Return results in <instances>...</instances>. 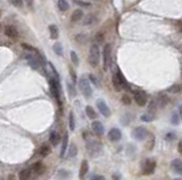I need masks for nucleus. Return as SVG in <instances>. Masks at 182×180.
Returning <instances> with one entry per match:
<instances>
[{
  "label": "nucleus",
  "mask_w": 182,
  "mask_h": 180,
  "mask_svg": "<svg viewBox=\"0 0 182 180\" xmlns=\"http://www.w3.org/2000/svg\"><path fill=\"white\" fill-rule=\"evenodd\" d=\"M89 64L92 67H97L99 65L100 61V50L97 43H92L90 47V51H89Z\"/></svg>",
  "instance_id": "f257e3e1"
},
{
  "label": "nucleus",
  "mask_w": 182,
  "mask_h": 180,
  "mask_svg": "<svg viewBox=\"0 0 182 180\" xmlns=\"http://www.w3.org/2000/svg\"><path fill=\"white\" fill-rule=\"evenodd\" d=\"M101 144L100 142L96 141V139H90V141L87 142V150L88 152L90 153V155L92 156H97L101 152Z\"/></svg>",
  "instance_id": "f03ea898"
},
{
  "label": "nucleus",
  "mask_w": 182,
  "mask_h": 180,
  "mask_svg": "<svg viewBox=\"0 0 182 180\" xmlns=\"http://www.w3.org/2000/svg\"><path fill=\"white\" fill-rule=\"evenodd\" d=\"M103 62H104V69L108 70L110 62H112V48L110 44H105L104 49H103Z\"/></svg>",
  "instance_id": "7ed1b4c3"
},
{
  "label": "nucleus",
  "mask_w": 182,
  "mask_h": 180,
  "mask_svg": "<svg viewBox=\"0 0 182 180\" xmlns=\"http://www.w3.org/2000/svg\"><path fill=\"white\" fill-rule=\"evenodd\" d=\"M79 86H80V90H81V92H82V94L84 95L87 99L91 98V95H92V90H91L90 83H89V81H88L87 78H84V77L81 78L80 82H79Z\"/></svg>",
  "instance_id": "20e7f679"
},
{
  "label": "nucleus",
  "mask_w": 182,
  "mask_h": 180,
  "mask_svg": "<svg viewBox=\"0 0 182 180\" xmlns=\"http://www.w3.org/2000/svg\"><path fill=\"white\" fill-rule=\"evenodd\" d=\"M132 137L135 138V141L138 142H142L145 141L146 138H147V135H148V132L147 129L142 127V126H139V127H135L133 130H132Z\"/></svg>",
  "instance_id": "39448f33"
},
{
  "label": "nucleus",
  "mask_w": 182,
  "mask_h": 180,
  "mask_svg": "<svg viewBox=\"0 0 182 180\" xmlns=\"http://www.w3.org/2000/svg\"><path fill=\"white\" fill-rule=\"evenodd\" d=\"M155 169H156V162L154 160L147 159L142 163V173L145 176L152 175L154 171H155Z\"/></svg>",
  "instance_id": "423d86ee"
},
{
  "label": "nucleus",
  "mask_w": 182,
  "mask_h": 180,
  "mask_svg": "<svg viewBox=\"0 0 182 180\" xmlns=\"http://www.w3.org/2000/svg\"><path fill=\"white\" fill-rule=\"evenodd\" d=\"M49 84H50V91H51L52 95L59 101L61 100V86H59L58 81L54 79V78H50Z\"/></svg>",
  "instance_id": "0eeeda50"
},
{
  "label": "nucleus",
  "mask_w": 182,
  "mask_h": 180,
  "mask_svg": "<svg viewBox=\"0 0 182 180\" xmlns=\"http://www.w3.org/2000/svg\"><path fill=\"white\" fill-rule=\"evenodd\" d=\"M135 101L138 105L145 107L147 104V95L142 91H135Z\"/></svg>",
  "instance_id": "6e6552de"
},
{
  "label": "nucleus",
  "mask_w": 182,
  "mask_h": 180,
  "mask_svg": "<svg viewBox=\"0 0 182 180\" xmlns=\"http://www.w3.org/2000/svg\"><path fill=\"white\" fill-rule=\"evenodd\" d=\"M97 107H98V110L100 111V113H101L104 117L110 116V110H109L108 105L106 104L105 101H103V100H98V101H97Z\"/></svg>",
  "instance_id": "1a4fd4ad"
},
{
  "label": "nucleus",
  "mask_w": 182,
  "mask_h": 180,
  "mask_svg": "<svg viewBox=\"0 0 182 180\" xmlns=\"http://www.w3.org/2000/svg\"><path fill=\"white\" fill-rule=\"evenodd\" d=\"M121 137H122V133H121V130L120 129H117V128H112L108 132V138H109V141H112V142H117V141H120L121 139Z\"/></svg>",
  "instance_id": "9d476101"
},
{
  "label": "nucleus",
  "mask_w": 182,
  "mask_h": 180,
  "mask_svg": "<svg viewBox=\"0 0 182 180\" xmlns=\"http://www.w3.org/2000/svg\"><path fill=\"white\" fill-rule=\"evenodd\" d=\"M91 127H92V130L95 132V134L97 136H101L105 133L104 125L101 124L100 121H93L92 125H91Z\"/></svg>",
  "instance_id": "9b49d317"
},
{
  "label": "nucleus",
  "mask_w": 182,
  "mask_h": 180,
  "mask_svg": "<svg viewBox=\"0 0 182 180\" xmlns=\"http://www.w3.org/2000/svg\"><path fill=\"white\" fill-rule=\"evenodd\" d=\"M5 34L7 35L8 38H10V39H17L18 32L15 26L9 25V26H6V28H5Z\"/></svg>",
  "instance_id": "f8f14e48"
},
{
  "label": "nucleus",
  "mask_w": 182,
  "mask_h": 180,
  "mask_svg": "<svg viewBox=\"0 0 182 180\" xmlns=\"http://www.w3.org/2000/svg\"><path fill=\"white\" fill-rule=\"evenodd\" d=\"M171 168L175 173L178 175H181L182 173V162L180 159H174L172 162H171Z\"/></svg>",
  "instance_id": "ddd939ff"
},
{
  "label": "nucleus",
  "mask_w": 182,
  "mask_h": 180,
  "mask_svg": "<svg viewBox=\"0 0 182 180\" xmlns=\"http://www.w3.org/2000/svg\"><path fill=\"white\" fill-rule=\"evenodd\" d=\"M88 171H89V162L87 160H83L82 163H81V167H80V172H79L80 179H83L88 173Z\"/></svg>",
  "instance_id": "4468645a"
},
{
  "label": "nucleus",
  "mask_w": 182,
  "mask_h": 180,
  "mask_svg": "<svg viewBox=\"0 0 182 180\" xmlns=\"http://www.w3.org/2000/svg\"><path fill=\"white\" fill-rule=\"evenodd\" d=\"M25 58L27 59V61H29V65H30L31 67L33 69H38L40 67V62L39 60L37 59L35 57H33L32 55H30V53H27L25 56Z\"/></svg>",
  "instance_id": "2eb2a0df"
},
{
  "label": "nucleus",
  "mask_w": 182,
  "mask_h": 180,
  "mask_svg": "<svg viewBox=\"0 0 182 180\" xmlns=\"http://www.w3.org/2000/svg\"><path fill=\"white\" fill-rule=\"evenodd\" d=\"M61 135L59 133H57V132H51L50 134V136H49V142H50V144L52 146H57L59 144V142H61Z\"/></svg>",
  "instance_id": "dca6fc26"
},
{
  "label": "nucleus",
  "mask_w": 182,
  "mask_h": 180,
  "mask_svg": "<svg viewBox=\"0 0 182 180\" xmlns=\"http://www.w3.org/2000/svg\"><path fill=\"white\" fill-rule=\"evenodd\" d=\"M44 164L42 162H35L33 163V165H32V171L37 173V175H42L44 172Z\"/></svg>",
  "instance_id": "f3484780"
},
{
  "label": "nucleus",
  "mask_w": 182,
  "mask_h": 180,
  "mask_svg": "<svg viewBox=\"0 0 182 180\" xmlns=\"http://www.w3.org/2000/svg\"><path fill=\"white\" fill-rule=\"evenodd\" d=\"M50 152H51V146L49 145V144H47V143L42 144L41 147H40V150H39L40 155H41V156H44V158L50 154Z\"/></svg>",
  "instance_id": "a211bd4d"
},
{
  "label": "nucleus",
  "mask_w": 182,
  "mask_h": 180,
  "mask_svg": "<svg viewBox=\"0 0 182 180\" xmlns=\"http://www.w3.org/2000/svg\"><path fill=\"white\" fill-rule=\"evenodd\" d=\"M83 18V12L81 10V9H75L73 12V14H72V17H71V19H72V22H74V23H76V22L81 21Z\"/></svg>",
  "instance_id": "6ab92c4d"
},
{
  "label": "nucleus",
  "mask_w": 182,
  "mask_h": 180,
  "mask_svg": "<svg viewBox=\"0 0 182 180\" xmlns=\"http://www.w3.org/2000/svg\"><path fill=\"white\" fill-rule=\"evenodd\" d=\"M68 147V134L65 133L64 135V138H63V145H61V156L63 158L65 155V152Z\"/></svg>",
  "instance_id": "aec40b11"
},
{
  "label": "nucleus",
  "mask_w": 182,
  "mask_h": 180,
  "mask_svg": "<svg viewBox=\"0 0 182 180\" xmlns=\"http://www.w3.org/2000/svg\"><path fill=\"white\" fill-rule=\"evenodd\" d=\"M49 32H50V36H51V39L56 40L57 38L59 36V30H58V27H57L55 24L49 25Z\"/></svg>",
  "instance_id": "412c9836"
},
{
  "label": "nucleus",
  "mask_w": 182,
  "mask_h": 180,
  "mask_svg": "<svg viewBox=\"0 0 182 180\" xmlns=\"http://www.w3.org/2000/svg\"><path fill=\"white\" fill-rule=\"evenodd\" d=\"M117 78H118V81H120V84H121L122 88H125V90H128V88H130V86H129V84L126 83V79L124 78V76L122 75V73L120 72V70H117Z\"/></svg>",
  "instance_id": "4be33fe9"
},
{
  "label": "nucleus",
  "mask_w": 182,
  "mask_h": 180,
  "mask_svg": "<svg viewBox=\"0 0 182 180\" xmlns=\"http://www.w3.org/2000/svg\"><path fill=\"white\" fill-rule=\"evenodd\" d=\"M31 171L29 169H23L18 175V180H30Z\"/></svg>",
  "instance_id": "5701e85b"
},
{
  "label": "nucleus",
  "mask_w": 182,
  "mask_h": 180,
  "mask_svg": "<svg viewBox=\"0 0 182 180\" xmlns=\"http://www.w3.org/2000/svg\"><path fill=\"white\" fill-rule=\"evenodd\" d=\"M158 103H159L160 108H164L165 105L169 103V98L165 94H163V93H160V94L158 95Z\"/></svg>",
  "instance_id": "b1692460"
},
{
  "label": "nucleus",
  "mask_w": 182,
  "mask_h": 180,
  "mask_svg": "<svg viewBox=\"0 0 182 180\" xmlns=\"http://www.w3.org/2000/svg\"><path fill=\"white\" fill-rule=\"evenodd\" d=\"M86 113H87L88 118H90V119H96V118H97V113H96V111L93 110V108L90 107V105H87V107H86Z\"/></svg>",
  "instance_id": "393cba45"
},
{
  "label": "nucleus",
  "mask_w": 182,
  "mask_h": 180,
  "mask_svg": "<svg viewBox=\"0 0 182 180\" xmlns=\"http://www.w3.org/2000/svg\"><path fill=\"white\" fill-rule=\"evenodd\" d=\"M58 8L61 12H66L69 8V4L67 2V0H58Z\"/></svg>",
  "instance_id": "a878e982"
},
{
  "label": "nucleus",
  "mask_w": 182,
  "mask_h": 180,
  "mask_svg": "<svg viewBox=\"0 0 182 180\" xmlns=\"http://www.w3.org/2000/svg\"><path fill=\"white\" fill-rule=\"evenodd\" d=\"M112 82H113V86L114 88L117 91V92H120L122 90V86L120 84V81H118V78H117V75L116 74H114L113 77H112Z\"/></svg>",
  "instance_id": "bb28decb"
},
{
  "label": "nucleus",
  "mask_w": 182,
  "mask_h": 180,
  "mask_svg": "<svg viewBox=\"0 0 182 180\" xmlns=\"http://www.w3.org/2000/svg\"><path fill=\"white\" fill-rule=\"evenodd\" d=\"M69 129L71 130H74L75 129V118H74V113L73 112H69Z\"/></svg>",
  "instance_id": "cd10ccee"
},
{
  "label": "nucleus",
  "mask_w": 182,
  "mask_h": 180,
  "mask_svg": "<svg viewBox=\"0 0 182 180\" xmlns=\"http://www.w3.org/2000/svg\"><path fill=\"white\" fill-rule=\"evenodd\" d=\"M95 22H96L95 16L89 15V16H87V17H84V19H83V24H84V25H90V24L95 23Z\"/></svg>",
  "instance_id": "c85d7f7f"
},
{
  "label": "nucleus",
  "mask_w": 182,
  "mask_h": 180,
  "mask_svg": "<svg viewBox=\"0 0 182 180\" xmlns=\"http://www.w3.org/2000/svg\"><path fill=\"white\" fill-rule=\"evenodd\" d=\"M78 154V148H76V146L72 144L71 147H69V151H68V158H73V156H76Z\"/></svg>",
  "instance_id": "c756f323"
},
{
  "label": "nucleus",
  "mask_w": 182,
  "mask_h": 180,
  "mask_svg": "<svg viewBox=\"0 0 182 180\" xmlns=\"http://www.w3.org/2000/svg\"><path fill=\"white\" fill-rule=\"evenodd\" d=\"M154 117L155 116H152V115H150V113H145V115L141 116V120L145 121V122H150V121H152Z\"/></svg>",
  "instance_id": "7c9ffc66"
},
{
  "label": "nucleus",
  "mask_w": 182,
  "mask_h": 180,
  "mask_svg": "<svg viewBox=\"0 0 182 180\" xmlns=\"http://www.w3.org/2000/svg\"><path fill=\"white\" fill-rule=\"evenodd\" d=\"M54 51L56 52L58 56H61V55H63V48H61V43H56V44L54 45Z\"/></svg>",
  "instance_id": "2f4dec72"
},
{
  "label": "nucleus",
  "mask_w": 182,
  "mask_h": 180,
  "mask_svg": "<svg viewBox=\"0 0 182 180\" xmlns=\"http://www.w3.org/2000/svg\"><path fill=\"white\" fill-rule=\"evenodd\" d=\"M104 40H105V35L103 32H98V33L96 34V41H97L98 43L104 42Z\"/></svg>",
  "instance_id": "473e14b6"
},
{
  "label": "nucleus",
  "mask_w": 182,
  "mask_h": 180,
  "mask_svg": "<svg viewBox=\"0 0 182 180\" xmlns=\"http://www.w3.org/2000/svg\"><path fill=\"white\" fill-rule=\"evenodd\" d=\"M71 60L74 65H79V57L74 51H71Z\"/></svg>",
  "instance_id": "72a5a7b5"
},
{
  "label": "nucleus",
  "mask_w": 182,
  "mask_h": 180,
  "mask_svg": "<svg viewBox=\"0 0 182 180\" xmlns=\"http://www.w3.org/2000/svg\"><path fill=\"white\" fill-rule=\"evenodd\" d=\"M171 122L173 125H178L180 122V117H179L178 113H173L172 115V120H171Z\"/></svg>",
  "instance_id": "f704fd0d"
},
{
  "label": "nucleus",
  "mask_w": 182,
  "mask_h": 180,
  "mask_svg": "<svg viewBox=\"0 0 182 180\" xmlns=\"http://www.w3.org/2000/svg\"><path fill=\"white\" fill-rule=\"evenodd\" d=\"M22 48L24 49V50H26V51H31V52H37V50H35L33 47H31V45H29V44H26V43H22Z\"/></svg>",
  "instance_id": "c9c22d12"
},
{
  "label": "nucleus",
  "mask_w": 182,
  "mask_h": 180,
  "mask_svg": "<svg viewBox=\"0 0 182 180\" xmlns=\"http://www.w3.org/2000/svg\"><path fill=\"white\" fill-rule=\"evenodd\" d=\"M170 92H172V93H179L180 91H181V87H180V85H178V84H175V85H173L172 87H170Z\"/></svg>",
  "instance_id": "e433bc0d"
},
{
  "label": "nucleus",
  "mask_w": 182,
  "mask_h": 180,
  "mask_svg": "<svg viewBox=\"0 0 182 180\" xmlns=\"http://www.w3.org/2000/svg\"><path fill=\"white\" fill-rule=\"evenodd\" d=\"M9 1H10L15 7H18V8H21L23 6V0H9Z\"/></svg>",
  "instance_id": "4c0bfd02"
},
{
  "label": "nucleus",
  "mask_w": 182,
  "mask_h": 180,
  "mask_svg": "<svg viewBox=\"0 0 182 180\" xmlns=\"http://www.w3.org/2000/svg\"><path fill=\"white\" fill-rule=\"evenodd\" d=\"M122 101H123V103L125 104V105H129V104H131V99L129 95H123L122 96Z\"/></svg>",
  "instance_id": "58836bf2"
},
{
  "label": "nucleus",
  "mask_w": 182,
  "mask_h": 180,
  "mask_svg": "<svg viewBox=\"0 0 182 180\" xmlns=\"http://www.w3.org/2000/svg\"><path fill=\"white\" fill-rule=\"evenodd\" d=\"M89 78H90V81L92 82V83H93V84H95L97 87H99V82H98V79H97V77H96L95 75H92V74H91V75H89Z\"/></svg>",
  "instance_id": "ea45409f"
},
{
  "label": "nucleus",
  "mask_w": 182,
  "mask_h": 180,
  "mask_svg": "<svg viewBox=\"0 0 182 180\" xmlns=\"http://www.w3.org/2000/svg\"><path fill=\"white\" fill-rule=\"evenodd\" d=\"M89 180H106L104 176H100V175H93V176L90 177Z\"/></svg>",
  "instance_id": "a19ab883"
},
{
  "label": "nucleus",
  "mask_w": 182,
  "mask_h": 180,
  "mask_svg": "<svg viewBox=\"0 0 182 180\" xmlns=\"http://www.w3.org/2000/svg\"><path fill=\"white\" fill-rule=\"evenodd\" d=\"M165 139L166 141H172V139H175V134L174 133H167L165 135Z\"/></svg>",
  "instance_id": "79ce46f5"
},
{
  "label": "nucleus",
  "mask_w": 182,
  "mask_h": 180,
  "mask_svg": "<svg viewBox=\"0 0 182 180\" xmlns=\"http://www.w3.org/2000/svg\"><path fill=\"white\" fill-rule=\"evenodd\" d=\"M75 4H78L79 6H82V7H90L91 5L89 2H86V1H75Z\"/></svg>",
  "instance_id": "37998d69"
},
{
  "label": "nucleus",
  "mask_w": 182,
  "mask_h": 180,
  "mask_svg": "<svg viewBox=\"0 0 182 180\" xmlns=\"http://www.w3.org/2000/svg\"><path fill=\"white\" fill-rule=\"evenodd\" d=\"M69 72H71V77H72V81H73V83L75 84V83H76V75H75V73H73L72 68H69Z\"/></svg>",
  "instance_id": "c03bdc74"
},
{
  "label": "nucleus",
  "mask_w": 182,
  "mask_h": 180,
  "mask_svg": "<svg viewBox=\"0 0 182 180\" xmlns=\"http://www.w3.org/2000/svg\"><path fill=\"white\" fill-rule=\"evenodd\" d=\"M7 180H17V178H16V176L14 173H10L8 176V178H7Z\"/></svg>",
  "instance_id": "a18cd8bd"
},
{
  "label": "nucleus",
  "mask_w": 182,
  "mask_h": 180,
  "mask_svg": "<svg viewBox=\"0 0 182 180\" xmlns=\"http://www.w3.org/2000/svg\"><path fill=\"white\" fill-rule=\"evenodd\" d=\"M112 180H121V178H120V176L118 175H113V177H112Z\"/></svg>",
  "instance_id": "49530a36"
},
{
  "label": "nucleus",
  "mask_w": 182,
  "mask_h": 180,
  "mask_svg": "<svg viewBox=\"0 0 182 180\" xmlns=\"http://www.w3.org/2000/svg\"><path fill=\"white\" fill-rule=\"evenodd\" d=\"M179 147H178V150H179V152H180V153H181L182 152V150H181V143H179Z\"/></svg>",
  "instance_id": "de8ad7c7"
},
{
  "label": "nucleus",
  "mask_w": 182,
  "mask_h": 180,
  "mask_svg": "<svg viewBox=\"0 0 182 180\" xmlns=\"http://www.w3.org/2000/svg\"><path fill=\"white\" fill-rule=\"evenodd\" d=\"M174 180H181V178H177V179H174Z\"/></svg>",
  "instance_id": "09e8293b"
},
{
  "label": "nucleus",
  "mask_w": 182,
  "mask_h": 180,
  "mask_svg": "<svg viewBox=\"0 0 182 180\" xmlns=\"http://www.w3.org/2000/svg\"><path fill=\"white\" fill-rule=\"evenodd\" d=\"M0 17H1V10H0Z\"/></svg>",
  "instance_id": "8fccbe9b"
}]
</instances>
